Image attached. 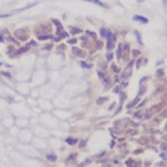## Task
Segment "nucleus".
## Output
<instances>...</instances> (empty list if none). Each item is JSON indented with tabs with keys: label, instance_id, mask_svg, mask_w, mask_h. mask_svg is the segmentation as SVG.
Returning <instances> with one entry per match:
<instances>
[{
	"label": "nucleus",
	"instance_id": "20e7f679",
	"mask_svg": "<svg viewBox=\"0 0 167 167\" xmlns=\"http://www.w3.org/2000/svg\"><path fill=\"white\" fill-rule=\"evenodd\" d=\"M29 46H31V45H26L25 47H21L20 50H17V52H16V56H18V54H22L24 52H26V50L29 49Z\"/></svg>",
	"mask_w": 167,
	"mask_h": 167
},
{
	"label": "nucleus",
	"instance_id": "1a4fd4ad",
	"mask_svg": "<svg viewBox=\"0 0 167 167\" xmlns=\"http://www.w3.org/2000/svg\"><path fill=\"white\" fill-rule=\"evenodd\" d=\"M67 144H77L75 138H67Z\"/></svg>",
	"mask_w": 167,
	"mask_h": 167
},
{
	"label": "nucleus",
	"instance_id": "f8f14e48",
	"mask_svg": "<svg viewBox=\"0 0 167 167\" xmlns=\"http://www.w3.org/2000/svg\"><path fill=\"white\" fill-rule=\"evenodd\" d=\"M71 32H79V29H77V28H71Z\"/></svg>",
	"mask_w": 167,
	"mask_h": 167
},
{
	"label": "nucleus",
	"instance_id": "f257e3e1",
	"mask_svg": "<svg viewBox=\"0 0 167 167\" xmlns=\"http://www.w3.org/2000/svg\"><path fill=\"white\" fill-rule=\"evenodd\" d=\"M109 42H107V49H113V46H114V39H116V36L114 35H109Z\"/></svg>",
	"mask_w": 167,
	"mask_h": 167
},
{
	"label": "nucleus",
	"instance_id": "7ed1b4c3",
	"mask_svg": "<svg viewBox=\"0 0 167 167\" xmlns=\"http://www.w3.org/2000/svg\"><path fill=\"white\" fill-rule=\"evenodd\" d=\"M134 20H135V21H141L142 24L148 22V18H145V17H142V16H135V17H134Z\"/></svg>",
	"mask_w": 167,
	"mask_h": 167
},
{
	"label": "nucleus",
	"instance_id": "39448f33",
	"mask_svg": "<svg viewBox=\"0 0 167 167\" xmlns=\"http://www.w3.org/2000/svg\"><path fill=\"white\" fill-rule=\"evenodd\" d=\"M125 49V45L124 43H121L120 46H118V52H117V56L118 57H121V54H123V50Z\"/></svg>",
	"mask_w": 167,
	"mask_h": 167
},
{
	"label": "nucleus",
	"instance_id": "f03ea898",
	"mask_svg": "<svg viewBox=\"0 0 167 167\" xmlns=\"http://www.w3.org/2000/svg\"><path fill=\"white\" fill-rule=\"evenodd\" d=\"M73 53L74 54H77V56H79V57H84V56H85V53H84L82 50L77 49V47H73Z\"/></svg>",
	"mask_w": 167,
	"mask_h": 167
},
{
	"label": "nucleus",
	"instance_id": "4468645a",
	"mask_svg": "<svg viewBox=\"0 0 167 167\" xmlns=\"http://www.w3.org/2000/svg\"><path fill=\"white\" fill-rule=\"evenodd\" d=\"M2 40H4V38H3V35H0V42Z\"/></svg>",
	"mask_w": 167,
	"mask_h": 167
},
{
	"label": "nucleus",
	"instance_id": "6e6552de",
	"mask_svg": "<svg viewBox=\"0 0 167 167\" xmlns=\"http://www.w3.org/2000/svg\"><path fill=\"white\" fill-rule=\"evenodd\" d=\"M85 2H91V3H95V4L100 6V7H104V4H103L102 2H99V0H85Z\"/></svg>",
	"mask_w": 167,
	"mask_h": 167
},
{
	"label": "nucleus",
	"instance_id": "9d476101",
	"mask_svg": "<svg viewBox=\"0 0 167 167\" xmlns=\"http://www.w3.org/2000/svg\"><path fill=\"white\" fill-rule=\"evenodd\" d=\"M50 38V35H39V39L40 40H43V39H49Z\"/></svg>",
	"mask_w": 167,
	"mask_h": 167
},
{
	"label": "nucleus",
	"instance_id": "ddd939ff",
	"mask_svg": "<svg viewBox=\"0 0 167 167\" xmlns=\"http://www.w3.org/2000/svg\"><path fill=\"white\" fill-rule=\"evenodd\" d=\"M75 42H77L75 39H71V40H70V45H74V43H75Z\"/></svg>",
	"mask_w": 167,
	"mask_h": 167
},
{
	"label": "nucleus",
	"instance_id": "0eeeda50",
	"mask_svg": "<svg viewBox=\"0 0 167 167\" xmlns=\"http://www.w3.org/2000/svg\"><path fill=\"white\" fill-rule=\"evenodd\" d=\"M47 160H50V162H56V160H57V157H56L54 153H52V155H47Z\"/></svg>",
	"mask_w": 167,
	"mask_h": 167
},
{
	"label": "nucleus",
	"instance_id": "2eb2a0df",
	"mask_svg": "<svg viewBox=\"0 0 167 167\" xmlns=\"http://www.w3.org/2000/svg\"><path fill=\"white\" fill-rule=\"evenodd\" d=\"M138 2H144V0H138Z\"/></svg>",
	"mask_w": 167,
	"mask_h": 167
},
{
	"label": "nucleus",
	"instance_id": "9b49d317",
	"mask_svg": "<svg viewBox=\"0 0 167 167\" xmlns=\"http://www.w3.org/2000/svg\"><path fill=\"white\" fill-rule=\"evenodd\" d=\"M81 67H84V68H89V67H91V65H89V64H86V63H81Z\"/></svg>",
	"mask_w": 167,
	"mask_h": 167
},
{
	"label": "nucleus",
	"instance_id": "423d86ee",
	"mask_svg": "<svg viewBox=\"0 0 167 167\" xmlns=\"http://www.w3.org/2000/svg\"><path fill=\"white\" fill-rule=\"evenodd\" d=\"M100 35H102L103 38H107V36H109V31L104 29V28H102V29H100Z\"/></svg>",
	"mask_w": 167,
	"mask_h": 167
}]
</instances>
